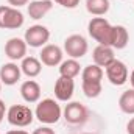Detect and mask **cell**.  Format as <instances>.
<instances>
[{
	"mask_svg": "<svg viewBox=\"0 0 134 134\" xmlns=\"http://www.w3.org/2000/svg\"><path fill=\"white\" fill-rule=\"evenodd\" d=\"M34 117L44 125H55L63 117V109L56 100L44 98L37 101V106L34 109Z\"/></svg>",
	"mask_w": 134,
	"mask_h": 134,
	"instance_id": "6da1fadb",
	"label": "cell"
},
{
	"mask_svg": "<svg viewBox=\"0 0 134 134\" xmlns=\"http://www.w3.org/2000/svg\"><path fill=\"white\" fill-rule=\"evenodd\" d=\"M87 33L100 45H109L111 47L112 25L104 17H92L87 24Z\"/></svg>",
	"mask_w": 134,
	"mask_h": 134,
	"instance_id": "7a4b0ae2",
	"label": "cell"
},
{
	"mask_svg": "<svg viewBox=\"0 0 134 134\" xmlns=\"http://www.w3.org/2000/svg\"><path fill=\"white\" fill-rule=\"evenodd\" d=\"M6 120L9 125L17 128H25L34 120V112L25 104H13L6 111Z\"/></svg>",
	"mask_w": 134,
	"mask_h": 134,
	"instance_id": "3957f363",
	"label": "cell"
},
{
	"mask_svg": "<svg viewBox=\"0 0 134 134\" xmlns=\"http://www.w3.org/2000/svg\"><path fill=\"white\" fill-rule=\"evenodd\" d=\"M25 22L24 14L19 8L13 6H0V28L3 30H19Z\"/></svg>",
	"mask_w": 134,
	"mask_h": 134,
	"instance_id": "277c9868",
	"label": "cell"
},
{
	"mask_svg": "<svg viewBox=\"0 0 134 134\" xmlns=\"http://www.w3.org/2000/svg\"><path fill=\"white\" fill-rule=\"evenodd\" d=\"M64 120L72 126H81L84 125V122L89 117V112L86 109V106L80 101H70L67 103L64 111H63Z\"/></svg>",
	"mask_w": 134,
	"mask_h": 134,
	"instance_id": "5b68a950",
	"label": "cell"
},
{
	"mask_svg": "<svg viewBox=\"0 0 134 134\" xmlns=\"http://www.w3.org/2000/svg\"><path fill=\"white\" fill-rule=\"evenodd\" d=\"M89 50L87 41L81 34H70L64 41V52L72 59H81Z\"/></svg>",
	"mask_w": 134,
	"mask_h": 134,
	"instance_id": "8992f818",
	"label": "cell"
},
{
	"mask_svg": "<svg viewBox=\"0 0 134 134\" xmlns=\"http://www.w3.org/2000/svg\"><path fill=\"white\" fill-rule=\"evenodd\" d=\"M27 45L33 47V48H39V47H44L47 45L48 39H50V30L45 27V25H31L30 28L25 30V36H24Z\"/></svg>",
	"mask_w": 134,
	"mask_h": 134,
	"instance_id": "52a82bcc",
	"label": "cell"
},
{
	"mask_svg": "<svg viewBox=\"0 0 134 134\" xmlns=\"http://www.w3.org/2000/svg\"><path fill=\"white\" fill-rule=\"evenodd\" d=\"M106 76H108V80H109L111 84H114V86H123L128 81L130 72H128V67H126V64L123 61L114 59L109 66L106 67Z\"/></svg>",
	"mask_w": 134,
	"mask_h": 134,
	"instance_id": "ba28073f",
	"label": "cell"
},
{
	"mask_svg": "<svg viewBox=\"0 0 134 134\" xmlns=\"http://www.w3.org/2000/svg\"><path fill=\"white\" fill-rule=\"evenodd\" d=\"M63 48L55 45V44H47L42 47L39 53V61L47 67H56L63 63Z\"/></svg>",
	"mask_w": 134,
	"mask_h": 134,
	"instance_id": "9c48e42d",
	"label": "cell"
},
{
	"mask_svg": "<svg viewBox=\"0 0 134 134\" xmlns=\"http://www.w3.org/2000/svg\"><path fill=\"white\" fill-rule=\"evenodd\" d=\"M27 42L25 39H20V37H11L6 41L5 44V55L8 59H11L13 63L14 61H19V59H24L27 56Z\"/></svg>",
	"mask_w": 134,
	"mask_h": 134,
	"instance_id": "30bf717a",
	"label": "cell"
},
{
	"mask_svg": "<svg viewBox=\"0 0 134 134\" xmlns=\"http://www.w3.org/2000/svg\"><path fill=\"white\" fill-rule=\"evenodd\" d=\"M73 91H75V83L73 78H66V76H59L55 83V97L59 101H70L73 97Z\"/></svg>",
	"mask_w": 134,
	"mask_h": 134,
	"instance_id": "8fae6325",
	"label": "cell"
},
{
	"mask_svg": "<svg viewBox=\"0 0 134 134\" xmlns=\"http://www.w3.org/2000/svg\"><path fill=\"white\" fill-rule=\"evenodd\" d=\"M22 70L20 66H17L16 63H6L0 67V81L5 86H14L19 80H20Z\"/></svg>",
	"mask_w": 134,
	"mask_h": 134,
	"instance_id": "7c38bea8",
	"label": "cell"
},
{
	"mask_svg": "<svg viewBox=\"0 0 134 134\" xmlns=\"http://www.w3.org/2000/svg\"><path fill=\"white\" fill-rule=\"evenodd\" d=\"M92 59H94V64H97L98 67H106L109 66L114 59H115V55H114V48L109 47V45H97L94 48V53H92Z\"/></svg>",
	"mask_w": 134,
	"mask_h": 134,
	"instance_id": "4fadbf2b",
	"label": "cell"
},
{
	"mask_svg": "<svg viewBox=\"0 0 134 134\" xmlns=\"http://www.w3.org/2000/svg\"><path fill=\"white\" fill-rule=\"evenodd\" d=\"M52 8H53V2L52 0H33V2H30L27 5L28 16L33 20H39L44 16H47Z\"/></svg>",
	"mask_w": 134,
	"mask_h": 134,
	"instance_id": "5bb4252c",
	"label": "cell"
},
{
	"mask_svg": "<svg viewBox=\"0 0 134 134\" xmlns=\"http://www.w3.org/2000/svg\"><path fill=\"white\" fill-rule=\"evenodd\" d=\"M20 95L27 103H37L41 100V86L34 80H27L20 86Z\"/></svg>",
	"mask_w": 134,
	"mask_h": 134,
	"instance_id": "9a60e30c",
	"label": "cell"
},
{
	"mask_svg": "<svg viewBox=\"0 0 134 134\" xmlns=\"http://www.w3.org/2000/svg\"><path fill=\"white\" fill-rule=\"evenodd\" d=\"M130 42V33L123 25H112V34H111V47L122 50Z\"/></svg>",
	"mask_w": 134,
	"mask_h": 134,
	"instance_id": "2e32d148",
	"label": "cell"
},
{
	"mask_svg": "<svg viewBox=\"0 0 134 134\" xmlns=\"http://www.w3.org/2000/svg\"><path fill=\"white\" fill-rule=\"evenodd\" d=\"M20 70L28 78H36L42 70V63L34 56H25L20 63Z\"/></svg>",
	"mask_w": 134,
	"mask_h": 134,
	"instance_id": "e0dca14e",
	"label": "cell"
},
{
	"mask_svg": "<svg viewBox=\"0 0 134 134\" xmlns=\"http://www.w3.org/2000/svg\"><path fill=\"white\" fill-rule=\"evenodd\" d=\"M81 83H101L103 80V69L97 64H89L81 72Z\"/></svg>",
	"mask_w": 134,
	"mask_h": 134,
	"instance_id": "ac0fdd59",
	"label": "cell"
},
{
	"mask_svg": "<svg viewBox=\"0 0 134 134\" xmlns=\"http://www.w3.org/2000/svg\"><path fill=\"white\" fill-rule=\"evenodd\" d=\"M111 8L109 0H86V9L89 14L95 16V17H101L104 16Z\"/></svg>",
	"mask_w": 134,
	"mask_h": 134,
	"instance_id": "d6986e66",
	"label": "cell"
},
{
	"mask_svg": "<svg viewBox=\"0 0 134 134\" xmlns=\"http://www.w3.org/2000/svg\"><path fill=\"white\" fill-rule=\"evenodd\" d=\"M81 72V66L76 59H66L59 64V76H66V78H75L78 76Z\"/></svg>",
	"mask_w": 134,
	"mask_h": 134,
	"instance_id": "ffe728a7",
	"label": "cell"
},
{
	"mask_svg": "<svg viewBox=\"0 0 134 134\" xmlns=\"http://www.w3.org/2000/svg\"><path fill=\"white\" fill-rule=\"evenodd\" d=\"M119 108L122 112L128 114V115H134V89H128L125 91L120 98H119Z\"/></svg>",
	"mask_w": 134,
	"mask_h": 134,
	"instance_id": "44dd1931",
	"label": "cell"
},
{
	"mask_svg": "<svg viewBox=\"0 0 134 134\" xmlns=\"http://www.w3.org/2000/svg\"><path fill=\"white\" fill-rule=\"evenodd\" d=\"M81 89L87 98H97L101 94V83H81Z\"/></svg>",
	"mask_w": 134,
	"mask_h": 134,
	"instance_id": "7402d4cb",
	"label": "cell"
},
{
	"mask_svg": "<svg viewBox=\"0 0 134 134\" xmlns=\"http://www.w3.org/2000/svg\"><path fill=\"white\" fill-rule=\"evenodd\" d=\"M53 2L61 5L63 8H69V9H73L80 5V0H53Z\"/></svg>",
	"mask_w": 134,
	"mask_h": 134,
	"instance_id": "603a6c76",
	"label": "cell"
},
{
	"mask_svg": "<svg viewBox=\"0 0 134 134\" xmlns=\"http://www.w3.org/2000/svg\"><path fill=\"white\" fill-rule=\"evenodd\" d=\"M28 3H30V0H8V5L13 8H20V6L28 5Z\"/></svg>",
	"mask_w": 134,
	"mask_h": 134,
	"instance_id": "cb8c5ba5",
	"label": "cell"
},
{
	"mask_svg": "<svg viewBox=\"0 0 134 134\" xmlns=\"http://www.w3.org/2000/svg\"><path fill=\"white\" fill-rule=\"evenodd\" d=\"M33 134H55V131L50 126H39L33 131Z\"/></svg>",
	"mask_w": 134,
	"mask_h": 134,
	"instance_id": "d4e9b609",
	"label": "cell"
},
{
	"mask_svg": "<svg viewBox=\"0 0 134 134\" xmlns=\"http://www.w3.org/2000/svg\"><path fill=\"white\" fill-rule=\"evenodd\" d=\"M6 106H5V101L3 100H0V123L3 122V119L6 117Z\"/></svg>",
	"mask_w": 134,
	"mask_h": 134,
	"instance_id": "484cf974",
	"label": "cell"
},
{
	"mask_svg": "<svg viewBox=\"0 0 134 134\" xmlns=\"http://www.w3.org/2000/svg\"><path fill=\"white\" fill-rule=\"evenodd\" d=\"M126 133L128 134H134V117L130 119V122L126 123Z\"/></svg>",
	"mask_w": 134,
	"mask_h": 134,
	"instance_id": "4316f807",
	"label": "cell"
},
{
	"mask_svg": "<svg viewBox=\"0 0 134 134\" xmlns=\"http://www.w3.org/2000/svg\"><path fill=\"white\" fill-rule=\"evenodd\" d=\"M6 134H30V133H27L24 130H11V131H8Z\"/></svg>",
	"mask_w": 134,
	"mask_h": 134,
	"instance_id": "83f0119b",
	"label": "cell"
},
{
	"mask_svg": "<svg viewBox=\"0 0 134 134\" xmlns=\"http://www.w3.org/2000/svg\"><path fill=\"white\" fill-rule=\"evenodd\" d=\"M130 83H131V86H133V89H134V70L131 72V75H130Z\"/></svg>",
	"mask_w": 134,
	"mask_h": 134,
	"instance_id": "f1b7e54d",
	"label": "cell"
},
{
	"mask_svg": "<svg viewBox=\"0 0 134 134\" xmlns=\"http://www.w3.org/2000/svg\"><path fill=\"white\" fill-rule=\"evenodd\" d=\"M0 91H2V81H0Z\"/></svg>",
	"mask_w": 134,
	"mask_h": 134,
	"instance_id": "f546056e",
	"label": "cell"
},
{
	"mask_svg": "<svg viewBox=\"0 0 134 134\" xmlns=\"http://www.w3.org/2000/svg\"><path fill=\"white\" fill-rule=\"evenodd\" d=\"M83 134H92V133H83Z\"/></svg>",
	"mask_w": 134,
	"mask_h": 134,
	"instance_id": "4dcf8cb0",
	"label": "cell"
}]
</instances>
